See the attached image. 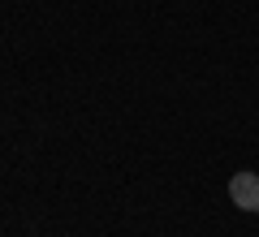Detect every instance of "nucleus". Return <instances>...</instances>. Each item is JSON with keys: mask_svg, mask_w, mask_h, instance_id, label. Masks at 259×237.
Listing matches in <instances>:
<instances>
[{"mask_svg": "<svg viewBox=\"0 0 259 237\" xmlns=\"http://www.w3.org/2000/svg\"><path fill=\"white\" fill-rule=\"evenodd\" d=\"M229 203L238 211H250V216H255L259 211V173H250V168L233 173L229 177Z\"/></svg>", "mask_w": 259, "mask_h": 237, "instance_id": "nucleus-1", "label": "nucleus"}]
</instances>
